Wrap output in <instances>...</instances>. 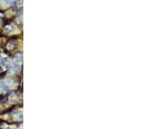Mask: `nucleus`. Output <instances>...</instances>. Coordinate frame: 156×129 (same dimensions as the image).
I'll use <instances>...</instances> for the list:
<instances>
[{
	"instance_id": "1",
	"label": "nucleus",
	"mask_w": 156,
	"mask_h": 129,
	"mask_svg": "<svg viewBox=\"0 0 156 129\" xmlns=\"http://www.w3.org/2000/svg\"><path fill=\"white\" fill-rule=\"evenodd\" d=\"M4 30H5V32H7V33H12V32L16 30V27L14 25H11L6 26L5 29H4Z\"/></svg>"
},
{
	"instance_id": "2",
	"label": "nucleus",
	"mask_w": 156,
	"mask_h": 129,
	"mask_svg": "<svg viewBox=\"0 0 156 129\" xmlns=\"http://www.w3.org/2000/svg\"><path fill=\"white\" fill-rule=\"evenodd\" d=\"M13 1L14 0H3V4L4 5H9V4H11L12 3Z\"/></svg>"
}]
</instances>
